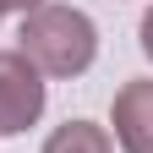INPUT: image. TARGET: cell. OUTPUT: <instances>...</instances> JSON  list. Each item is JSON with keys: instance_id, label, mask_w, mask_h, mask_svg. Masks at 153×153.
I'll use <instances>...</instances> for the list:
<instances>
[{"instance_id": "cell-1", "label": "cell", "mask_w": 153, "mask_h": 153, "mask_svg": "<svg viewBox=\"0 0 153 153\" xmlns=\"http://www.w3.org/2000/svg\"><path fill=\"white\" fill-rule=\"evenodd\" d=\"M22 55L38 76H82L99 55V27L76 6H38L22 16Z\"/></svg>"}, {"instance_id": "cell-2", "label": "cell", "mask_w": 153, "mask_h": 153, "mask_svg": "<svg viewBox=\"0 0 153 153\" xmlns=\"http://www.w3.org/2000/svg\"><path fill=\"white\" fill-rule=\"evenodd\" d=\"M44 115V76L22 49H0V137H16Z\"/></svg>"}, {"instance_id": "cell-3", "label": "cell", "mask_w": 153, "mask_h": 153, "mask_svg": "<svg viewBox=\"0 0 153 153\" xmlns=\"http://www.w3.org/2000/svg\"><path fill=\"white\" fill-rule=\"evenodd\" d=\"M115 142H120V153H153V82L148 76L115 93Z\"/></svg>"}, {"instance_id": "cell-4", "label": "cell", "mask_w": 153, "mask_h": 153, "mask_svg": "<svg viewBox=\"0 0 153 153\" xmlns=\"http://www.w3.org/2000/svg\"><path fill=\"white\" fill-rule=\"evenodd\" d=\"M44 153H115V142L93 120H66V126H55L44 137Z\"/></svg>"}, {"instance_id": "cell-5", "label": "cell", "mask_w": 153, "mask_h": 153, "mask_svg": "<svg viewBox=\"0 0 153 153\" xmlns=\"http://www.w3.org/2000/svg\"><path fill=\"white\" fill-rule=\"evenodd\" d=\"M137 33H142V55H148V60H153V6L142 11V27H137Z\"/></svg>"}, {"instance_id": "cell-6", "label": "cell", "mask_w": 153, "mask_h": 153, "mask_svg": "<svg viewBox=\"0 0 153 153\" xmlns=\"http://www.w3.org/2000/svg\"><path fill=\"white\" fill-rule=\"evenodd\" d=\"M38 6H44V0H0V11H22V16L38 11Z\"/></svg>"}]
</instances>
